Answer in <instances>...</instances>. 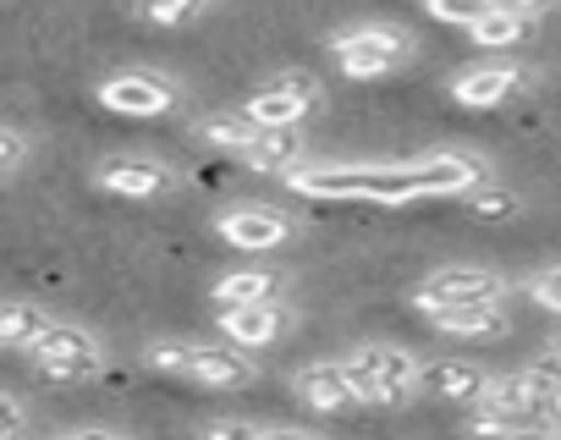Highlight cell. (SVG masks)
Here are the masks:
<instances>
[{
  "instance_id": "cell-1",
  "label": "cell",
  "mask_w": 561,
  "mask_h": 440,
  "mask_svg": "<svg viewBox=\"0 0 561 440\" xmlns=\"http://www.w3.org/2000/svg\"><path fill=\"white\" fill-rule=\"evenodd\" d=\"M287 187L298 198H325V204L364 198V204H391V209L413 204V198H430V182H424L419 160H402V165H375V160H364V165H298L287 176Z\"/></svg>"
},
{
  "instance_id": "cell-2",
  "label": "cell",
  "mask_w": 561,
  "mask_h": 440,
  "mask_svg": "<svg viewBox=\"0 0 561 440\" xmlns=\"http://www.w3.org/2000/svg\"><path fill=\"white\" fill-rule=\"evenodd\" d=\"M144 363L176 380H193L204 391H242L253 385V358L237 347H215V341H187V336H160L144 347Z\"/></svg>"
},
{
  "instance_id": "cell-3",
  "label": "cell",
  "mask_w": 561,
  "mask_h": 440,
  "mask_svg": "<svg viewBox=\"0 0 561 440\" xmlns=\"http://www.w3.org/2000/svg\"><path fill=\"white\" fill-rule=\"evenodd\" d=\"M347 374L358 385V402H375V407H402L419 396V352L397 347V341H358L347 347Z\"/></svg>"
},
{
  "instance_id": "cell-4",
  "label": "cell",
  "mask_w": 561,
  "mask_h": 440,
  "mask_svg": "<svg viewBox=\"0 0 561 440\" xmlns=\"http://www.w3.org/2000/svg\"><path fill=\"white\" fill-rule=\"evenodd\" d=\"M331 56L347 78L369 83V78H386L397 67L413 61V34L408 28H386V23H364V28H342L331 39Z\"/></svg>"
},
{
  "instance_id": "cell-5",
  "label": "cell",
  "mask_w": 561,
  "mask_h": 440,
  "mask_svg": "<svg viewBox=\"0 0 561 440\" xmlns=\"http://www.w3.org/2000/svg\"><path fill=\"white\" fill-rule=\"evenodd\" d=\"M512 281L490 265H440L413 287V303L430 309H484V303H506Z\"/></svg>"
},
{
  "instance_id": "cell-6",
  "label": "cell",
  "mask_w": 561,
  "mask_h": 440,
  "mask_svg": "<svg viewBox=\"0 0 561 440\" xmlns=\"http://www.w3.org/2000/svg\"><path fill=\"white\" fill-rule=\"evenodd\" d=\"M28 363H34L45 380H56V385H83V380H94V374L105 369V341H100L94 331H83V325L56 320V325L39 336V347L28 352Z\"/></svg>"
},
{
  "instance_id": "cell-7",
  "label": "cell",
  "mask_w": 561,
  "mask_h": 440,
  "mask_svg": "<svg viewBox=\"0 0 561 440\" xmlns=\"http://www.w3.org/2000/svg\"><path fill=\"white\" fill-rule=\"evenodd\" d=\"M215 238L237 254H270V248L298 238V220L275 204H231L215 215Z\"/></svg>"
},
{
  "instance_id": "cell-8",
  "label": "cell",
  "mask_w": 561,
  "mask_h": 440,
  "mask_svg": "<svg viewBox=\"0 0 561 440\" xmlns=\"http://www.w3.org/2000/svg\"><path fill=\"white\" fill-rule=\"evenodd\" d=\"M320 105V83L309 72H280L270 83H259V94L242 105V116L264 132H287V127H304V116Z\"/></svg>"
},
{
  "instance_id": "cell-9",
  "label": "cell",
  "mask_w": 561,
  "mask_h": 440,
  "mask_svg": "<svg viewBox=\"0 0 561 440\" xmlns=\"http://www.w3.org/2000/svg\"><path fill=\"white\" fill-rule=\"evenodd\" d=\"M94 100L116 116H133V121H149V116H165L176 105V83L165 72H149V67H127V72H111L100 78Z\"/></svg>"
},
{
  "instance_id": "cell-10",
  "label": "cell",
  "mask_w": 561,
  "mask_h": 440,
  "mask_svg": "<svg viewBox=\"0 0 561 440\" xmlns=\"http://www.w3.org/2000/svg\"><path fill=\"white\" fill-rule=\"evenodd\" d=\"M473 407H495V413H512V418H528V424H545L556 429V413H550V385L534 374V369H517V374H490L484 396Z\"/></svg>"
},
{
  "instance_id": "cell-11",
  "label": "cell",
  "mask_w": 561,
  "mask_h": 440,
  "mask_svg": "<svg viewBox=\"0 0 561 440\" xmlns=\"http://www.w3.org/2000/svg\"><path fill=\"white\" fill-rule=\"evenodd\" d=\"M94 182H100L105 193H116V198H160V193L176 187L171 165H160V160H149V154H111V160H100Z\"/></svg>"
},
{
  "instance_id": "cell-12",
  "label": "cell",
  "mask_w": 561,
  "mask_h": 440,
  "mask_svg": "<svg viewBox=\"0 0 561 440\" xmlns=\"http://www.w3.org/2000/svg\"><path fill=\"white\" fill-rule=\"evenodd\" d=\"M287 303H248V309H220V336H226V347H237V352H259V347H270V341H280L287 336Z\"/></svg>"
},
{
  "instance_id": "cell-13",
  "label": "cell",
  "mask_w": 561,
  "mask_h": 440,
  "mask_svg": "<svg viewBox=\"0 0 561 440\" xmlns=\"http://www.w3.org/2000/svg\"><path fill=\"white\" fill-rule=\"evenodd\" d=\"M293 391H298V402L314 407V413H347V407L358 402V385H353V374H347L342 358L304 363V369L293 374Z\"/></svg>"
},
{
  "instance_id": "cell-14",
  "label": "cell",
  "mask_w": 561,
  "mask_h": 440,
  "mask_svg": "<svg viewBox=\"0 0 561 440\" xmlns=\"http://www.w3.org/2000/svg\"><path fill=\"white\" fill-rule=\"evenodd\" d=\"M517 89H523V67L517 61H484V67H462L451 78V100L468 105V111H495Z\"/></svg>"
},
{
  "instance_id": "cell-15",
  "label": "cell",
  "mask_w": 561,
  "mask_h": 440,
  "mask_svg": "<svg viewBox=\"0 0 561 440\" xmlns=\"http://www.w3.org/2000/svg\"><path fill=\"white\" fill-rule=\"evenodd\" d=\"M490 385V374L468 358H424L419 363V391L440 396V402H479Z\"/></svg>"
},
{
  "instance_id": "cell-16",
  "label": "cell",
  "mask_w": 561,
  "mask_h": 440,
  "mask_svg": "<svg viewBox=\"0 0 561 440\" xmlns=\"http://www.w3.org/2000/svg\"><path fill=\"white\" fill-rule=\"evenodd\" d=\"M424 320L440 336H457V341H501L512 331V320L501 314V303H484V309H430Z\"/></svg>"
},
{
  "instance_id": "cell-17",
  "label": "cell",
  "mask_w": 561,
  "mask_h": 440,
  "mask_svg": "<svg viewBox=\"0 0 561 440\" xmlns=\"http://www.w3.org/2000/svg\"><path fill=\"white\" fill-rule=\"evenodd\" d=\"M215 309H248V303H275L280 298V276L264 270V265H242V270H226L215 287H209Z\"/></svg>"
},
{
  "instance_id": "cell-18",
  "label": "cell",
  "mask_w": 561,
  "mask_h": 440,
  "mask_svg": "<svg viewBox=\"0 0 561 440\" xmlns=\"http://www.w3.org/2000/svg\"><path fill=\"white\" fill-rule=\"evenodd\" d=\"M50 325H56V314L39 303H0V347L7 352H34Z\"/></svg>"
},
{
  "instance_id": "cell-19",
  "label": "cell",
  "mask_w": 561,
  "mask_h": 440,
  "mask_svg": "<svg viewBox=\"0 0 561 440\" xmlns=\"http://www.w3.org/2000/svg\"><path fill=\"white\" fill-rule=\"evenodd\" d=\"M242 160H248L259 176H293V171L304 165V132H298V127H287V132H264Z\"/></svg>"
},
{
  "instance_id": "cell-20",
  "label": "cell",
  "mask_w": 561,
  "mask_h": 440,
  "mask_svg": "<svg viewBox=\"0 0 561 440\" xmlns=\"http://www.w3.org/2000/svg\"><path fill=\"white\" fill-rule=\"evenodd\" d=\"M468 435L473 440H550L556 429L528 424V418H512V413H495V407H473L468 413Z\"/></svg>"
},
{
  "instance_id": "cell-21",
  "label": "cell",
  "mask_w": 561,
  "mask_h": 440,
  "mask_svg": "<svg viewBox=\"0 0 561 440\" xmlns=\"http://www.w3.org/2000/svg\"><path fill=\"white\" fill-rule=\"evenodd\" d=\"M198 138L215 143V149H226V154H248V149L264 138V127H253L242 111H231V116H204V121H198Z\"/></svg>"
},
{
  "instance_id": "cell-22",
  "label": "cell",
  "mask_w": 561,
  "mask_h": 440,
  "mask_svg": "<svg viewBox=\"0 0 561 440\" xmlns=\"http://www.w3.org/2000/svg\"><path fill=\"white\" fill-rule=\"evenodd\" d=\"M468 34H473V45H484V50H512V45H523V39L534 34V23L517 18V12H501V7H495V12L479 18Z\"/></svg>"
},
{
  "instance_id": "cell-23",
  "label": "cell",
  "mask_w": 561,
  "mask_h": 440,
  "mask_svg": "<svg viewBox=\"0 0 561 440\" xmlns=\"http://www.w3.org/2000/svg\"><path fill=\"white\" fill-rule=\"evenodd\" d=\"M424 12L435 23H451V28H473L479 18L495 12V0H424Z\"/></svg>"
},
{
  "instance_id": "cell-24",
  "label": "cell",
  "mask_w": 561,
  "mask_h": 440,
  "mask_svg": "<svg viewBox=\"0 0 561 440\" xmlns=\"http://www.w3.org/2000/svg\"><path fill=\"white\" fill-rule=\"evenodd\" d=\"M468 209L479 215V220H506V215H517V193H506V187H479V193H468Z\"/></svg>"
},
{
  "instance_id": "cell-25",
  "label": "cell",
  "mask_w": 561,
  "mask_h": 440,
  "mask_svg": "<svg viewBox=\"0 0 561 440\" xmlns=\"http://www.w3.org/2000/svg\"><path fill=\"white\" fill-rule=\"evenodd\" d=\"M204 7L198 0H144V18L154 23V28H182V23H193Z\"/></svg>"
},
{
  "instance_id": "cell-26",
  "label": "cell",
  "mask_w": 561,
  "mask_h": 440,
  "mask_svg": "<svg viewBox=\"0 0 561 440\" xmlns=\"http://www.w3.org/2000/svg\"><path fill=\"white\" fill-rule=\"evenodd\" d=\"M528 298L550 314H561V265H545L539 276H528Z\"/></svg>"
},
{
  "instance_id": "cell-27",
  "label": "cell",
  "mask_w": 561,
  "mask_h": 440,
  "mask_svg": "<svg viewBox=\"0 0 561 440\" xmlns=\"http://www.w3.org/2000/svg\"><path fill=\"white\" fill-rule=\"evenodd\" d=\"M23 160H28V138L12 132V127H0V182H7L12 171H23Z\"/></svg>"
},
{
  "instance_id": "cell-28",
  "label": "cell",
  "mask_w": 561,
  "mask_h": 440,
  "mask_svg": "<svg viewBox=\"0 0 561 440\" xmlns=\"http://www.w3.org/2000/svg\"><path fill=\"white\" fill-rule=\"evenodd\" d=\"M23 429H28V407L12 391H0V440H18Z\"/></svg>"
},
{
  "instance_id": "cell-29",
  "label": "cell",
  "mask_w": 561,
  "mask_h": 440,
  "mask_svg": "<svg viewBox=\"0 0 561 440\" xmlns=\"http://www.w3.org/2000/svg\"><path fill=\"white\" fill-rule=\"evenodd\" d=\"M264 429L259 424H248V418H215L209 429H204V440H259Z\"/></svg>"
},
{
  "instance_id": "cell-30",
  "label": "cell",
  "mask_w": 561,
  "mask_h": 440,
  "mask_svg": "<svg viewBox=\"0 0 561 440\" xmlns=\"http://www.w3.org/2000/svg\"><path fill=\"white\" fill-rule=\"evenodd\" d=\"M495 7H501V12H517V18H528V23H534V18H545V12H556V7H561V0H495Z\"/></svg>"
},
{
  "instance_id": "cell-31",
  "label": "cell",
  "mask_w": 561,
  "mask_h": 440,
  "mask_svg": "<svg viewBox=\"0 0 561 440\" xmlns=\"http://www.w3.org/2000/svg\"><path fill=\"white\" fill-rule=\"evenodd\" d=\"M56 440H133V435L105 429V424H83V429H67V435H56Z\"/></svg>"
},
{
  "instance_id": "cell-32",
  "label": "cell",
  "mask_w": 561,
  "mask_h": 440,
  "mask_svg": "<svg viewBox=\"0 0 561 440\" xmlns=\"http://www.w3.org/2000/svg\"><path fill=\"white\" fill-rule=\"evenodd\" d=\"M259 440H320V435H309V429H264Z\"/></svg>"
},
{
  "instance_id": "cell-33",
  "label": "cell",
  "mask_w": 561,
  "mask_h": 440,
  "mask_svg": "<svg viewBox=\"0 0 561 440\" xmlns=\"http://www.w3.org/2000/svg\"><path fill=\"white\" fill-rule=\"evenodd\" d=\"M550 413H556V424H561V385L550 391Z\"/></svg>"
},
{
  "instance_id": "cell-34",
  "label": "cell",
  "mask_w": 561,
  "mask_h": 440,
  "mask_svg": "<svg viewBox=\"0 0 561 440\" xmlns=\"http://www.w3.org/2000/svg\"><path fill=\"white\" fill-rule=\"evenodd\" d=\"M550 352H556V358H561V336H556V341H550Z\"/></svg>"
},
{
  "instance_id": "cell-35",
  "label": "cell",
  "mask_w": 561,
  "mask_h": 440,
  "mask_svg": "<svg viewBox=\"0 0 561 440\" xmlns=\"http://www.w3.org/2000/svg\"><path fill=\"white\" fill-rule=\"evenodd\" d=\"M550 440H561V424H556V435H550Z\"/></svg>"
},
{
  "instance_id": "cell-36",
  "label": "cell",
  "mask_w": 561,
  "mask_h": 440,
  "mask_svg": "<svg viewBox=\"0 0 561 440\" xmlns=\"http://www.w3.org/2000/svg\"><path fill=\"white\" fill-rule=\"evenodd\" d=\"M198 7H209V0H198Z\"/></svg>"
}]
</instances>
